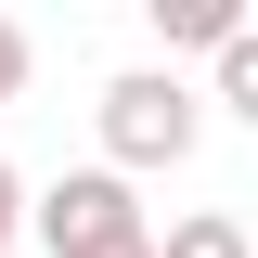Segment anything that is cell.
<instances>
[{
    "instance_id": "277c9868",
    "label": "cell",
    "mask_w": 258,
    "mask_h": 258,
    "mask_svg": "<svg viewBox=\"0 0 258 258\" xmlns=\"http://www.w3.org/2000/svg\"><path fill=\"white\" fill-rule=\"evenodd\" d=\"M155 258H258V232L232 220V207H181V220L155 232Z\"/></svg>"
},
{
    "instance_id": "52a82bcc",
    "label": "cell",
    "mask_w": 258,
    "mask_h": 258,
    "mask_svg": "<svg viewBox=\"0 0 258 258\" xmlns=\"http://www.w3.org/2000/svg\"><path fill=\"white\" fill-rule=\"evenodd\" d=\"M26 78H39V39L0 13V103H26Z\"/></svg>"
},
{
    "instance_id": "6da1fadb",
    "label": "cell",
    "mask_w": 258,
    "mask_h": 258,
    "mask_svg": "<svg viewBox=\"0 0 258 258\" xmlns=\"http://www.w3.org/2000/svg\"><path fill=\"white\" fill-rule=\"evenodd\" d=\"M91 129H103V168H181L194 142H207V91H194L181 64H116L103 78V103H91Z\"/></svg>"
},
{
    "instance_id": "7a4b0ae2",
    "label": "cell",
    "mask_w": 258,
    "mask_h": 258,
    "mask_svg": "<svg viewBox=\"0 0 258 258\" xmlns=\"http://www.w3.org/2000/svg\"><path fill=\"white\" fill-rule=\"evenodd\" d=\"M39 245L52 258H155V220H142V181L129 168H64V181H39Z\"/></svg>"
},
{
    "instance_id": "8992f818",
    "label": "cell",
    "mask_w": 258,
    "mask_h": 258,
    "mask_svg": "<svg viewBox=\"0 0 258 258\" xmlns=\"http://www.w3.org/2000/svg\"><path fill=\"white\" fill-rule=\"evenodd\" d=\"M26 232H39V194H26V168H13V155H0V258H13V245H26Z\"/></svg>"
},
{
    "instance_id": "5b68a950",
    "label": "cell",
    "mask_w": 258,
    "mask_h": 258,
    "mask_svg": "<svg viewBox=\"0 0 258 258\" xmlns=\"http://www.w3.org/2000/svg\"><path fill=\"white\" fill-rule=\"evenodd\" d=\"M207 103H220V116H245V129H258V26L232 39L220 64H207Z\"/></svg>"
},
{
    "instance_id": "3957f363",
    "label": "cell",
    "mask_w": 258,
    "mask_h": 258,
    "mask_svg": "<svg viewBox=\"0 0 258 258\" xmlns=\"http://www.w3.org/2000/svg\"><path fill=\"white\" fill-rule=\"evenodd\" d=\"M142 13H155V52H207V64H220L232 39L258 26L245 0H142Z\"/></svg>"
}]
</instances>
